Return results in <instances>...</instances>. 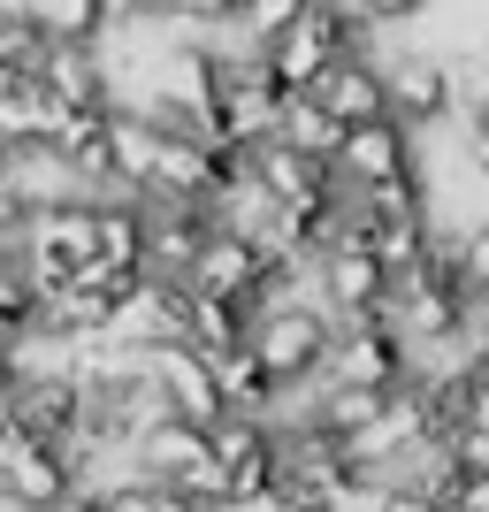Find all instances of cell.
Returning <instances> with one entry per match:
<instances>
[{"label":"cell","mask_w":489,"mask_h":512,"mask_svg":"<svg viewBox=\"0 0 489 512\" xmlns=\"http://www.w3.org/2000/svg\"><path fill=\"white\" fill-rule=\"evenodd\" d=\"M0 413L23 436H39V444H69L85 428V383L77 375H16V390L0 398Z\"/></svg>","instance_id":"obj_5"},{"label":"cell","mask_w":489,"mask_h":512,"mask_svg":"<svg viewBox=\"0 0 489 512\" xmlns=\"http://www.w3.org/2000/svg\"><path fill=\"white\" fill-rule=\"evenodd\" d=\"M467 169L489 184V107H474V115H467Z\"/></svg>","instance_id":"obj_22"},{"label":"cell","mask_w":489,"mask_h":512,"mask_svg":"<svg viewBox=\"0 0 489 512\" xmlns=\"http://www.w3.org/2000/svg\"><path fill=\"white\" fill-rule=\"evenodd\" d=\"M62 490H77L69 451L62 444H39V436H23V428H16V444H8V459H0V497H8L16 512H46Z\"/></svg>","instance_id":"obj_6"},{"label":"cell","mask_w":489,"mask_h":512,"mask_svg":"<svg viewBox=\"0 0 489 512\" xmlns=\"http://www.w3.org/2000/svg\"><path fill=\"white\" fill-rule=\"evenodd\" d=\"M276 138H291V146L321 153V161H337L344 123H337V107L321 100V92H283V123H276Z\"/></svg>","instance_id":"obj_16"},{"label":"cell","mask_w":489,"mask_h":512,"mask_svg":"<svg viewBox=\"0 0 489 512\" xmlns=\"http://www.w3.org/2000/svg\"><path fill=\"white\" fill-rule=\"evenodd\" d=\"M245 337H253V306H245V299H222V291H184V344H192V352L222 360V352H237Z\"/></svg>","instance_id":"obj_12"},{"label":"cell","mask_w":489,"mask_h":512,"mask_svg":"<svg viewBox=\"0 0 489 512\" xmlns=\"http://www.w3.org/2000/svg\"><path fill=\"white\" fill-rule=\"evenodd\" d=\"M146 512H207V505H192V497H176V490H161V482H153Z\"/></svg>","instance_id":"obj_25"},{"label":"cell","mask_w":489,"mask_h":512,"mask_svg":"<svg viewBox=\"0 0 489 512\" xmlns=\"http://www.w3.org/2000/svg\"><path fill=\"white\" fill-rule=\"evenodd\" d=\"M459 268H467V291H489V222L459 237Z\"/></svg>","instance_id":"obj_20"},{"label":"cell","mask_w":489,"mask_h":512,"mask_svg":"<svg viewBox=\"0 0 489 512\" xmlns=\"http://www.w3.org/2000/svg\"><path fill=\"white\" fill-rule=\"evenodd\" d=\"M46 512H107V497L92 490V482H77V490H62V497H54Z\"/></svg>","instance_id":"obj_23"},{"label":"cell","mask_w":489,"mask_h":512,"mask_svg":"<svg viewBox=\"0 0 489 512\" xmlns=\"http://www.w3.org/2000/svg\"><path fill=\"white\" fill-rule=\"evenodd\" d=\"M214 383H222V406H230V413H276V398H283V383L260 367L253 337L237 344V352H222V360H214Z\"/></svg>","instance_id":"obj_14"},{"label":"cell","mask_w":489,"mask_h":512,"mask_svg":"<svg viewBox=\"0 0 489 512\" xmlns=\"http://www.w3.org/2000/svg\"><path fill=\"white\" fill-rule=\"evenodd\" d=\"M321 375H329V383H375V390L413 383V344H405V329L390 321V306L383 314H352L344 321Z\"/></svg>","instance_id":"obj_2"},{"label":"cell","mask_w":489,"mask_h":512,"mask_svg":"<svg viewBox=\"0 0 489 512\" xmlns=\"http://www.w3.org/2000/svg\"><path fill=\"white\" fill-rule=\"evenodd\" d=\"M383 406H390V390H375V383H329V375L314 383V421L329 428V436H360V428H375Z\"/></svg>","instance_id":"obj_15"},{"label":"cell","mask_w":489,"mask_h":512,"mask_svg":"<svg viewBox=\"0 0 489 512\" xmlns=\"http://www.w3.org/2000/svg\"><path fill=\"white\" fill-rule=\"evenodd\" d=\"M360 8H367L375 23H383V31H405V23H421L428 8H436V0H360Z\"/></svg>","instance_id":"obj_21"},{"label":"cell","mask_w":489,"mask_h":512,"mask_svg":"<svg viewBox=\"0 0 489 512\" xmlns=\"http://www.w3.org/2000/svg\"><path fill=\"white\" fill-rule=\"evenodd\" d=\"M421 130H405L398 115H375V123H352L337 138V161L329 169L352 184V192H367V184H390V176H405V169H421Z\"/></svg>","instance_id":"obj_4"},{"label":"cell","mask_w":489,"mask_h":512,"mask_svg":"<svg viewBox=\"0 0 489 512\" xmlns=\"http://www.w3.org/2000/svg\"><path fill=\"white\" fill-rule=\"evenodd\" d=\"M451 497L474 505V512H489V474H459V490H451Z\"/></svg>","instance_id":"obj_24"},{"label":"cell","mask_w":489,"mask_h":512,"mask_svg":"<svg viewBox=\"0 0 489 512\" xmlns=\"http://www.w3.org/2000/svg\"><path fill=\"white\" fill-rule=\"evenodd\" d=\"M253 283H260V245L214 222L207 245H199V260L184 268V291H222V299H253Z\"/></svg>","instance_id":"obj_10"},{"label":"cell","mask_w":489,"mask_h":512,"mask_svg":"<svg viewBox=\"0 0 489 512\" xmlns=\"http://www.w3.org/2000/svg\"><path fill=\"white\" fill-rule=\"evenodd\" d=\"M337 329L344 321H329L321 299H276V306L253 314V352H260V367H268L283 390H298V383H321Z\"/></svg>","instance_id":"obj_1"},{"label":"cell","mask_w":489,"mask_h":512,"mask_svg":"<svg viewBox=\"0 0 489 512\" xmlns=\"http://www.w3.org/2000/svg\"><path fill=\"white\" fill-rule=\"evenodd\" d=\"M46 321L69 329V337H92V329L115 321V299H107L100 283H62V291H46Z\"/></svg>","instance_id":"obj_17"},{"label":"cell","mask_w":489,"mask_h":512,"mask_svg":"<svg viewBox=\"0 0 489 512\" xmlns=\"http://www.w3.org/2000/svg\"><path fill=\"white\" fill-rule=\"evenodd\" d=\"M451 459H459V474H489V428L459 421L451 428Z\"/></svg>","instance_id":"obj_19"},{"label":"cell","mask_w":489,"mask_h":512,"mask_svg":"<svg viewBox=\"0 0 489 512\" xmlns=\"http://www.w3.org/2000/svg\"><path fill=\"white\" fill-rule=\"evenodd\" d=\"M0 184L16 192V207H23V214L85 192V176L62 161V146H54V138H8V153H0Z\"/></svg>","instance_id":"obj_7"},{"label":"cell","mask_w":489,"mask_h":512,"mask_svg":"<svg viewBox=\"0 0 489 512\" xmlns=\"http://www.w3.org/2000/svg\"><path fill=\"white\" fill-rule=\"evenodd\" d=\"M153 192L161 199H207L214 207V192H222V161H214V146L207 138H161V169H153Z\"/></svg>","instance_id":"obj_13"},{"label":"cell","mask_w":489,"mask_h":512,"mask_svg":"<svg viewBox=\"0 0 489 512\" xmlns=\"http://www.w3.org/2000/svg\"><path fill=\"white\" fill-rule=\"evenodd\" d=\"M383 77H390V115H398L405 130H436L451 123V107H459V85H451V54H436V46H398V54H383Z\"/></svg>","instance_id":"obj_3"},{"label":"cell","mask_w":489,"mask_h":512,"mask_svg":"<svg viewBox=\"0 0 489 512\" xmlns=\"http://www.w3.org/2000/svg\"><path fill=\"white\" fill-rule=\"evenodd\" d=\"M39 69L69 107H115V62H107L100 39H54Z\"/></svg>","instance_id":"obj_9"},{"label":"cell","mask_w":489,"mask_h":512,"mask_svg":"<svg viewBox=\"0 0 489 512\" xmlns=\"http://www.w3.org/2000/svg\"><path fill=\"white\" fill-rule=\"evenodd\" d=\"M8 444H16V421H8V413H0V459H8Z\"/></svg>","instance_id":"obj_26"},{"label":"cell","mask_w":489,"mask_h":512,"mask_svg":"<svg viewBox=\"0 0 489 512\" xmlns=\"http://www.w3.org/2000/svg\"><path fill=\"white\" fill-rule=\"evenodd\" d=\"M298 16H306V0H237V31L253 46H268L276 31H291Z\"/></svg>","instance_id":"obj_18"},{"label":"cell","mask_w":489,"mask_h":512,"mask_svg":"<svg viewBox=\"0 0 489 512\" xmlns=\"http://www.w3.org/2000/svg\"><path fill=\"white\" fill-rule=\"evenodd\" d=\"M0 153H8V130H0Z\"/></svg>","instance_id":"obj_27"},{"label":"cell","mask_w":489,"mask_h":512,"mask_svg":"<svg viewBox=\"0 0 489 512\" xmlns=\"http://www.w3.org/2000/svg\"><path fill=\"white\" fill-rule=\"evenodd\" d=\"M161 138H169V130L153 123L146 107L115 100V184H100V192H153V169H161Z\"/></svg>","instance_id":"obj_11"},{"label":"cell","mask_w":489,"mask_h":512,"mask_svg":"<svg viewBox=\"0 0 489 512\" xmlns=\"http://www.w3.org/2000/svg\"><path fill=\"white\" fill-rule=\"evenodd\" d=\"M321 100L337 107V123H375V115H390V77H383V54L375 46H352V54H337V62L321 69Z\"/></svg>","instance_id":"obj_8"},{"label":"cell","mask_w":489,"mask_h":512,"mask_svg":"<svg viewBox=\"0 0 489 512\" xmlns=\"http://www.w3.org/2000/svg\"><path fill=\"white\" fill-rule=\"evenodd\" d=\"M482 367H489V344H482Z\"/></svg>","instance_id":"obj_28"}]
</instances>
